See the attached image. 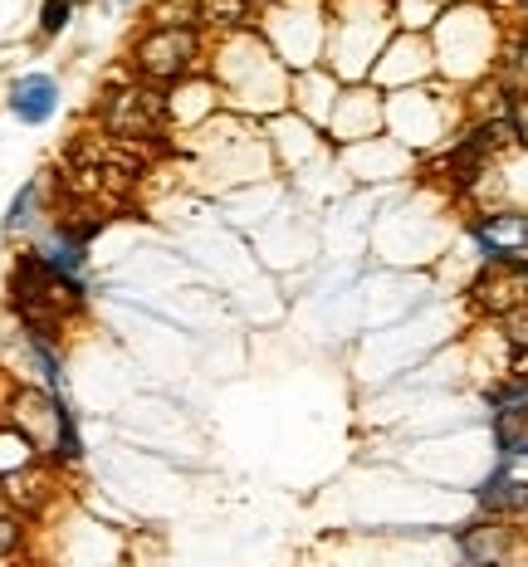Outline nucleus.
<instances>
[{
	"instance_id": "27",
	"label": "nucleus",
	"mask_w": 528,
	"mask_h": 567,
	"mask_svg": "<svg viewBox=\"0 0 528 567\" xmlns=\"http://www.w3.org/2000/svg\"><path fill=\"white\" fill-rule=\"evenodd\" d=\"M499 338L509 342V352H514V372H528V303L499 318Z\"/></svg>"
},
{
	"instance_id": "3",
	"label": "nucleus",
	"mask_w": 528,
	"mask_h": 567,
	"mask_svg": "<svg viewBox=\"0 0 528 567\" xmlns=\"http://www.w3.org/2000/svg\"><path fill=\"white\" fill-rule=\"evenodd\" d=\"M431 34H436V40H431L436 74L451 79V84H475V79H485L504 54L495 10H475V6L441 10V20Z\"/></svg>"
},
{
	"instance_id": "20",
	"label": "nucleus",
	"mask_w": 528,
	"mask_h": 567,
	"mask_svg": "<svg viewBox=\"0 0 528 567\" xmlns=\"http://www.w3.org/2000/svg\"><path fill=\"white\" fill-rule=\"evenodd\" d=\"M343 152H348V172L358 176V182H386V176L406 172L411 162H416L396 137H372V142H358V147H343Z\"/></svg>"
},
{
	"instance_id": "33",
	"label": "nucleus",
	"mask_w": 528,
	"mask_h": 567,
	"mask_svg": "<svg viewBox=\"0 0 528 567\" xmlns=\"http://www.w3.org/2000/svg\"><path fill=\"white\" fill-rule=\"evenodd\" d=\"M117 6H137V0H117Z\"/></svg>"
},
{
	"instance_id": "21",
	"label": "nucleus",
	"mask_w": 528,
	"mask_h": 567,
	"mask_svg": "<svg viewBox=\"0 0 528 567\" xmlns=\"http://www.w3.org/2000/svg\"><path fill=\"white\" fill-rule=\"evenodd\" d=\"M0 489H6V504H15L20 518H25V514H40L44 504L54 499L59 480H54V465H50V460H34L30 470H20V475L0 480Z\"/></svg>"
},
{
	"instance_id": "29",
	"label": "nucleus",
	"mask_w": 528,
	"mask_h": 567,
	"mask_svg": "<svg viewBox=\"0 0 528 567\" xmlns=\"http://www.w3.org/2000/svg\"><path fill=\"white\" fill-rule=\"evenodd\" d=\"M20 548H25V518L0 504V563H10Z\"/></svg>"
},
{
	"instance_id": "2",
	"label": "nucleus",
	"mask_w": 528,
	"mask_h": 567,
	"mask_svg": "<svg viewBox=\"0 0 528 567\" xmlns=\"http://www.w3.org/2000/svg\"><path fill=\"white\" fill-rule=\"evenodd\" d=\"M191 152L201 162V176H210L216 186H250L275 172L265 127L240 113H216L201 133H191Z\"/></svg>"
},
{
	"instance_id": "13",
	"label": "nucleus",
	"mask_w": 528,
	"mask_h": 567,
	"mask_svg": "<svg viewBox=\"0 0 528 567\" xmlns=\"http://www.w3.org/2000/svg\"><path fill=\"white\" fill-rule=\"evenodd\" d=\"M64 411H69V396H54L44 386H15L10 392V406H6V425H15L20 435H30V445L40 455L54 451L59 441V425H64Z\"/></svg>"
},
{
	"instance_id": "15",
	"label": "nucleus",
	"mask_w": 528,
	"mask_h": 567,
	"mask_svg": "<svg viewBox=\"0 0 528 567\" xmlns=\"http://www.w3.org/2000/svg\"><path fill=\"white\" fill-rule=\"evenodd\" d=\"M265 137H269V152H275V167H284V172H303L309 162L323 157V127L303 123L299 113L269 117Z\"/></svg>"
},
{
	"instance_id": "10",
	"label": "nucleus",
	"mask_w": 528,
	"mask_h": 567,
	"mask_svg": "<svg viewBox=\"0 0 528 567\" xmlns=\"http://www.w3.org/2000/svg\"><path fill=\"white\" fill-rule=\"evenodd\" d=\"M328 137H333L338 147H358V142L386 137V93L372 84H343L333 123H328Z\"/></svg>"
},
{
	"instance_id": "11",
	"label": "nucleus",
	"mask_w": 528,
	"mask_h": 567,
	"mask_svg": "<svg viewBox=\"0 0 528 567\" xmlns=\"http://www.w3.org/2000/svg\"><path fill=\"white\" fill-rule=\"evenodd\" d=\"M469 245L479 250V265L495 259H528V210L524 206H489L465 226Z\"/></svg>"
},
{
	"instance_id": "18",
	"label": "nucleus",
	"mask_w": 528,
	"mask_h": 567,
	"mask_svg": "<svg viewBox=\"0 0 528 567\" xmlns=\"http://www.w3.org/2000/svg\"><path fill=\"white\" fill-rule=\"evenodd\" d=\"M6 109L15 113V123L44 127L59 113V79L44 74V69L15 74V79H10V89H6Z\"/></svg>"
},
{
	"instance_id": "19",
	"label": "nucleus",
	"mask_w": 528,
	"mask_h": 567,
	"mask_svg": "<svg viewBox=\"0 0 528 567\" xmlns=\"http://www.w3.org/2000/svg\"><path fill=\"white\" fill-rule=\"evenodd\" d=\"M514 543H519V528L499 524V518H469V524L455 528V553H460V563H504L509 567Z\"/></svg>"
},
{
	"instance_id": "24",
	"label": "nucleus",
	"mask_w": 528,
	"mask_h": 567,
	"mask_svg": "<svg viewBox=\"0 0 528 567\" xmlns=\"http://www.w3.org/2000/svg\"><path fill=\"white\" fill-rule=\"evenodd\" d=\"M485 406L489 416H504V411H528V372H504L485 386Z\"/></svg>"
},
{
	"instance_id": "26",
	"label": "nucleus",
	"mask_w": 528,
	"mask_h": 567,
	"mask_svg": "<svg viewBox=\"0 0 528 567\" xmlns=\"http://www.w3.org/2000/svg\"><path fill=\"white\" fill-rule=\"evenodd\" d=\"M441 20V0H396L392 6V25L402 34H426Z\"/></svg>"
},
{
	"instance_id": "9",
	"label": "nucleus",
	"mask_w": 528,
	"mask_h": 567,
	"mask_svg": "<svg viewBox=\"0 0 528 567\" xmlns=\"http://www.w3.org/2000/svg\"><path fill=\"white\" fill-rule=\"evenodd\" d=\"M469 309L485 313V318H499L524 309L528 303V259H495V265H479L475 279L465 289Z\"/></svg>"
},
{
	"instance_id": "12",
	"label": "nucleus",
	"mask_w": 528,
	"mask_h": 567,
	"mask_svg": "<svg viewBox=\"0 0 528 567\" xmlns=\"http://www.w3.org/2000/svg\"><path fill=\"white\" fill-rule=\"evenodd\" d=\"M431 79H436V54H431V44L421 40V34H392L367 84L382 93H406V89L431 84Z\"/></svg>"
},
{
	"instance_id": "30",
	"label": "nucleus",
	"mask_w": 528,
	"mask_h": 567,
	"mask_svg": "<svg viewBox=\"0 0 528 567\" xmlns=\"http://www.w3.org/2000/svg\"><path fill=\"white\" fill-rule=\"evenodd\" d=\"M509 123H514V147L528 152V89L514 99V113H509Z\"/></svg>"
},
{
	"instance_id": "22",
	"label": "nucleus",
	"mask_w": 528,
	"mask_h": 567,
	"mask_svg": "<svg viewBox=\"0 0 528 567\" xmlns=\"http://www.w3.org/2000/svg\"><path fill=\"white\" fill-rule=\"evenodd\" d=\"M260 0H201V30H216L220 40L240 30H255Z\"/></svg>"
},
{
	"instance_id": "8",
	"label": "nucleus",
	"mask_w": 528,
	"mask_h": 567,
	"mask_svg": "<svg viewBox=\"0 0 528 567\" xmlns=\"http://www.w3.org/2000/svg\"><path fill=\"white\" fill-rule=\"evenodd\" d=\"M99 127L117 147H137L147 137H162V127H167V89L137 84V79L133 84H113L99 103Z\"/></svg>"
},
{
	"instance_id": "17",
	"label": "nucleus",
	"mask_w": 528,
	"mask_h": 567,
	"mask_svg": "<svg viewBox=\"0 0 528 567\" xmlns=\"http://www.w3.org/2000/svg\"><path fill=\"white\" fill-rule=\"evenodd\" d=\"M216 113H226L210 74H196V79H182V84L167 89V127H186V137L201 133Z\"/></svg>"
},
{
	"instance_id": "23",
	"label": "nucleus",
	"mask_w": 528,
	"mask_h": 567,
	"mask_svg": "<svg viewBox=\"0 0 528 567\" xmlns=\"http://www.w3.org/2000/svg\"><path fill=\"white\" fill-rule=\"evenodd\" d=\"M44 216V182L34 176V182H25L15 196H10V210H6V235H25L40 226Z\"/></svg>"
},
{
	"instance_id": "34",
	"label": "nucleus",
	"mask_w": 528,
	"mask_h": 567,
	"mask_svg": "<svg viewBox=\"0 0 528 567\" xmlns=\"http://www.w3.org/2000/svg\"><path fill=\"white\" fill-rule=\"evenodd\" d=\"M524 10H528V6H524ZM524 34H528V30H524Z\"/></svg>"
},
{
	"instance_id": "32",
	"label": "nucleus",
	"mask_w": 528,
	"mask_h": 567,
	"mask_svg": "<svg viewBox=\"0 0 528 567\" xmlns=\"http://www.w3.org/2000/svg\"><path fill=\"white\" fill-rule=\"evenodd\" d=\"M69 6H74V10H84V6H93V0H69Z\"/></svg>"
},
{
	"instance_id": "6",
	"label": "nucleus",
	"mask_w": 528,
	"mask_h": 567,
	"mask_svg": "<svg viewBox=\"0 0 528 567\" xmlns=\"http://www.w3.org/2000/svg\"><path fill=\"white\" fill-rule=\"evenodd\" d=\"M260 34L269 50L289 64V74L319 69L328 59V10L319 0H265Z\"/></svg>"
},
{
	"instance_id": "14",
	"label": "nucleus",
	"mask_w": 528,
	"mask_h": 567,
	"mask_svg": "<svg viewBox=\"0 0 528 567\" xmlns=\"http://www.w3.org/2000/svg\"><path fill=\"white\" fill-rule=\"evenodd\" d=\"M475 509L479 518H499V524H519L528 518V475H519V465H499L475 484Z\"/></svg>"
},
{
	"instance_id": "4",
	"label": "nucleus",
	"mask_w": 528,
	"mask_h": 567,
	"mask_svg": "<svg viewBox=\"0 0 528 567\" xmlns=\"http://www.w3.org/2000/svg\"><path fill=\"white\" fill-rule=\"evenodd\" d=\"M392 40V10L382 0H343L333 20H328V59L343 84H367L372 69Z\"/></svg>"
},
{
	"instance_id": "28",
	"label": "nucleus",
	"mask_w": 528,
	"mask_h": 567,
	"mask_svg": "<svg viewBox=\"0 0 528 567\" xmlns=\"http://www.w3.org/2000/svg\"><path fill=\"white\" fill-rule=\"evenodd\" d=\"M74 16L79 10L69 6V0H44L40 6V40H59V34L74 25Z\"/></svg>"
},
{
	"instance_id": "25",
	"label": "nucleus",
	"mask_w": 528,
	"mask_h": 567,
	"mask_svg": "<svg viewBox=\"0 0 528 567\" xmlns=\"http://www.w3.org/2000/svg\"><path fill=\"white\" fill-rule=\"evenodd\" d=\"M34 460H44V455L30 445V435H20L15 425H0V480H10V475H20V470H30Z\"/></svg>"
},
{
	"instance_id": "5",
	"label": "nucleus",
	"mask_w": 528,
	"mask_h": 567,
	"mask_svg": "<svg viewBox=\"0 0 528 567\" xmlns=\"http://www.w3.org/2000/svg\"><path fill=\"white\" fill-rule=\"evenodd\" d=\"M206 34L201 25H143L127 44V69L137 84L152 89H172L182 79L206 74Z\"/></svg>"
},
{
	"instance_id": "7",
	"label": "nucleus",
	"mask_w": 528,
	"mask_h": 567,
	"mask_svg": "<svg viewBox=\"0 0 528 567\" xmlns=\"http://www.w3.org/2000/svg\"><path fill=\"white\" fill-rule=\"evenodd\" d=\"M386 137L402 142L411 157L445 147L455 137V103L445 93H431L426 84L406 93H386Z\"/></svg>"
},
{
	"instance_id": "1",
	"label": "nucleus",
	"mask_w": 528,
	"mask_h": 567,
	"mask_svg": "<svg viewBox=\"0 0 528 567\" xmlns=\"http://www.w3.org/2000/svg\"><path fill=\"white\" fill-rule=\"evenodd\" d=\"M206 74L216 84L226 113H240L250 123H269V117L289 113V64L265 44L260 30H240L210 44Z\"/></svg>"
},
{
	"instance_id": "16",
	"label": "nucleus",
	"mask_w": 528,
	"mask_h": 567,
	"mask_svg": "<svg viewBox=\"0 0 528 567\" xmlns=\"http://www.w3.org/2000/svg\"><path fill=\"white\" fill-rule=\"evenodd\" d=\"M338 93H343V79H338L328 64L299 69V74H293V84H289V113H299L303 123H313V127H323V133H328L333 109H338Z\"/></svg>"
},
{
	"instance_id": "31",
	"label": "nucleus",
	"mask_w": 528,
	"mask_h": 567,
	"mask_svg": "<svg viewBox=\"0 0 528 567\" xmlns=\"http://www.w3.org/2000/svg\"><path fill=\"white\" fill-rule=\"evenodd\" d=\"M528 0H489V10H495V16H509V10H524Z\"/></svg>"
}]
</instances>
